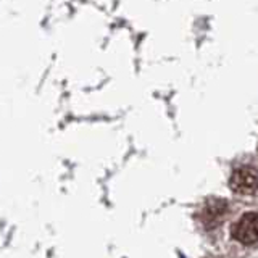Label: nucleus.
Here are the masks:
<instances>
[{"instance_id": "2", "label": "nucleus", "mask_w": 258, "mask_h": 258, "mask_svg": "<svg viewBox=\"0 0 258 258\" xmlns=\"http://www.w3.org/2000/svg\"><path fill=\"white\" fill-rule=\"evenodd\" d=\"M231 187L237 194H250L253 196L256 187V174L255 166H242L237 168L232 174Z\"/></svg>"}, {"instance_id": "1", "label": "nucleus", "mask_w": 258, "mask_h": 258, "mask_svg": "<svg viewBox=\"0 0 258 258\" xmlns=\"http://www.w3.org/2000/svg\"><path fill=\"white\" fill-rule=\"evenodd\" d=\"M232 236L245 245L256 244V215L255 212L245 213L234 226Z\"/></svg>"}]
</instances>
